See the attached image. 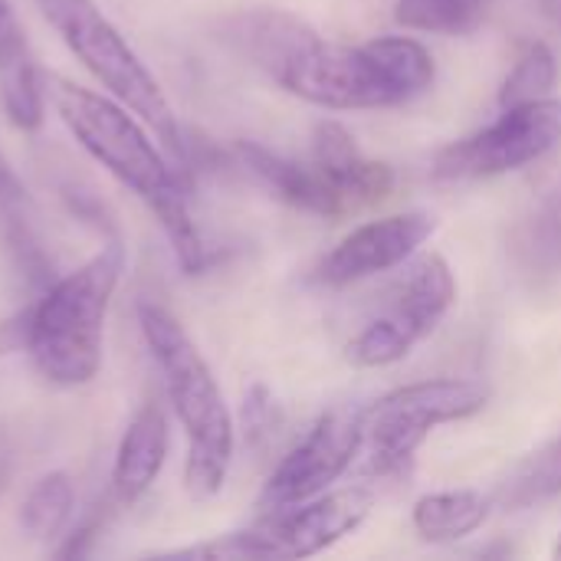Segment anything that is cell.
<instances>
[{
  "label": "cell",
  "instance_id": "cb8c5ba5",
  "mask_svg": "<svg viewBox=\"0 0 561 561\" xmlns=\"http://www.w3.org/2000/svg\"><path fill=\"white\" fill-rule=\"evenodd\" d=\"M533 250L536 260H561V191L556 201H549L539 214V220L533 224V237L526 243Z\"/></svg>",
  "mask_w": 561,
  "mask_h": 561
},
{
  "label": "cell",
  "instance_id": "603a6c76",
  "mask_svg": "<svg viewBox=\"0 0 561 561\" xmlns=\"http://www.w3.org/2000/svg\"><path fill=\"white\" fill-rule=\"evenodd\" d=\"M276 427H279V408H276L270 388L253 385L247 391V398H243V434H247V444L256 447V444L270 440Z\"/></svg>",
  "mask_w": 561,
  "mask_h": 561
},
{
  "label": "cell",
  "instance_id": "2e32d148",
  "mask_svg": "<svg viewBox=\"0 0 561 561\" xmlns=\"http://www.w3.org/2000/svg\"><path fill=\"white\" fill-rule=\"evenodd\" d=\"M312 161L358 204V210L381 204L394 191V171L368 158L339 122H319L312 131Z\"/></svg>",
  "mask_w": 561,
  "mask_h": 561
},
{
  "label": "cell",
  "instance_id": "7402d4cb",
  "mask_svg": "<svg viewBox=\"0 0 561 561\" xmlns=\"http://www.w3.org/2000/svg\"><path fill=\"white\" fill-rule=\"evenodd\" d=\"M561 493V437L552 440L549 447H542L539 454H533L500 490V503L523 510L533 506L539 500H549Z\"/></svg>",
  "mask_w": 561,
  "mask_h": 561
},
{
  "label": "cell",
  "instance_id": "7a4b0ae2",
  "mask_svg": "<svg viewBox=\"0 0 561 561\" xmlns=\"http://www.w3.org/2000/svg\"><path fill=\"white\" fill-rule=\"evenodd\" d=\"M437 66L424 43L411 36H378L358 46L316 36L306 43L273 82L289 95L332 108H394L434 85Z\"/></svg>",
  "mask_w": 561,
  "mask_h": 561
},
{
  "label": "cell",
  "instance_id": "ba28073f",
  "mask_svg": "<svg viewBox=\"0 0 561 561\" xmlns=\"http://www.w3.org/2000/svg\"><path fill=\"white\" fill-rule=\"evenodd\" d=\"M457 302V279L440 253L408 260L404 276L388 293V302L345 345L355 368H388L404 362L424 339L437 332Z\"/></svg>",
  "mask_w": 561,
  "mask_h": 561
},
{
  "label": "cell",
  "instance_id": "d6986e66",
  "mask_svg": "<svg viewBox=\"0 0 561 561\" xmlns=\"http://www.w3.org/2000/svg\"><path fill=\"white\" fill-rule=\"evenodd\" d=\"M72 506H76V490H72L69 473L62 470L46 473L33 483V490L23 500L20 526L26 529L30 539H39V542L56 539L72 519Z\"/></svg>",
  "mask_w": 561,
  "mask_h": 561
},
{
  "label": "cell",
  "instance_id": "5b68a950",
  "mask_svg": "<svg viewBox=\"0 0 561 561\" xmlns=\"http://www.w3.org/2000/svg\"><path fill=\"white\" fill-rule=\"evenodd\" d=\"M36 7L69 46V53L95 76V82H102L112 99L131 108L154 131L171 161L184 171L187 141L178 115L128 36H122V30L92 0H36Z\"/></svg>",
  "mask_w": 561,
  "mask_h": 561
},
{
  "label": "cell",
  "instance_id": "7c38bea8",
  "mask_svg": "<svg viewBox=\"0 0 561 561\" xmlns=\"http://www.w3.org/2000/svg\"><path fill=\"white\" fill-rule=\"evenodd\" d=\"M237 158L266 191H273L283 204L296 210H306L316 217H345L358 210V204L316 161L302 164L256 141H237Z\"/></svg>",
  "mask_w": 561,
  "mask_h": 561
},
{
  "label": "cell",
  "instance_id": "9c48e42d",
  "mask_svg": "<svg viewBox=\"0 0 561 561\" xmlns=\"http://www.w3.org/2000/svg\"><path fill=\"white\" fill-rule=\"evenodd\" d=\"M561 145V99H542V102H526L503 108V115L447 145L437 158L431 174L437 181H486L500 178L510 171H519Z\"/></svg>",
  "mask_w": 561,
  "mask_h": 561
},
{
  "label": "cell",
  "instance_id": "ffe728a7",
  "mask_svg": "<svg viewBox=\"0 0 561 561\" xmlns=\"http://www.w3.org/2000/svg\"><path fill=\"white\" fill-rule=\"evenodd\" d=\"M486 7L490 0H398L394 20L417 33L463 36L483 23Z\"/></svg>",
  "mask_w": 561,
  "mask_h": 561
},
{
  "label": "cell",
  "instance_id": "3957f363",
  "mask_svg": "<svg viewBox=\"0 0 561 561\" xmlns=\"http://www.w3.org/2000/svg\"><path fill=\"white\" fill-rule=\"evenodd\" d=\"M125 273V247L108 240L82 266L56 276L26 306V355L53 388H82L102 368L105 316Z\"/></svg>",
  "mask_w": 561,
  "mask_h": 561
},
{
  "label": "cell",
  "instance_id": "6da1fadb",
  "mask_svg": "<svg viewBox=\"0 0 561 561\" xmlns=\"http://www.w3.org/2000/svg\"><path fill=\"white\" fill-rule=\"evenodd\" d=\"M49 95L76 145L158 217L181 270L201 273L207 266V250L187 207L184 171L161 145H154V131L118 99L99 95L69 79L56 76Z\"/></svg>",
  "mask_w": 561,
  "mask_h": 561
},
{
  "label": "cell",
  "instance_id": "8992f818",
  "mask_svg": "<svg viewBox=\"0 0 561 561\" xmlns=\"http://www.w3.org/2000/svg\"><path fill=\"white\" fill-rule=\"evenodd\" d=\"M375 496L365 486L322 493L309 503L266 510L260 523L214 542L181 549L184 559H309L348 539L371 516Z\"/></svg>",
  "mask_w": 561,
  "mask_h": 561
},
{
  "label": "cell",
  "instance_id": "52a82bcc",
  "mask_svg": "<svg viewBox=\"0 0 561 561\" xmlns=\"http://www.w3.org/2000/svg\"><path fill=\"white\" fill-rule=\"evenodd\" d=\"M486 404L490 388L470 378H434L388 391L365 408L368 470L378 477L404 470L437 427L477 417Z\"/></svg>",
  "mask_w": 561,
  "mask_h": 561
},
{
  "label": "cell",
  "instance_id": "ac0fdd59",
  "mask_svg": "<svg viewBox=\"0 0 561 561\" xmlns=\"http://www.w3.org/2000/svg\"><path fill=\"white\" fill-rule=\"evenodd\" d=\"M490 519V496L477 490H444V493H427L414 503L411 510V526L414 533L431 542V546H450Z\"/></svg>",
  "mask_w": 561,
  "mask_h": 561
},
{
  "label": "cell",
  "instance_id": "9a60e30c",
  "mask_svg": "<svg viewBox=\"0 0 561 561\" xmlns=\"http://www.w3.org/2000/svg\"><path fill=\"white\" fill-rule=\"evenodd\" d=\"M220 33L240 56H247L270 79H276L279 69L306 43H312L319 36L306 20H299L286 10H243V13L224 20Z\"/></svg>",
  "mask_w": 561,
  "mask_h": 561
},
{
  "label": "cell",
  "instance_id": "5bb4252c",
  "mask_svg": "<svg viewBox=\"0 0 561 561\" xmlns=\"http://www.w3.org/2000/svg\"><path fill=\"white\" fill-rule=\"evenodd\" d=\"M171 447L168 414L158 401H145L128 421L112 467V496L118 506L138 503L164 470Z\"/></svg>",
  "mask_w": 561,
  "mask_h": 561
},
{
  "label": "cell",
  "instance_id": "277c9868",
  "mask_svg": "<svg viewBox=\"0 0 561 561\" xmlns=\"http://www.w3.org/2000/svg\"><path fill=\"white\" fill-rule=\"evenodd\" d=\"M138 325L187 437L184 486L194 500H210L224 490L233 463V417L224 391L187 329L164 306L141 302Z\"/></svg>",
  "mask_w": 561,
  "mask_h": 561
},
{
  "label": "cell",
  "instance_id": "d4e9b609",
  "mask_svg": "<svg viewBox=\"0 0 561 561\" xmlns=\"http://www.w3.org/2000/svg\"><path fill=\"white\" fill-rule=\"evenodd\" d=\"M26 352V306L0 322V355Z\"/></svg>",
  "mask_w": 561,
  "mask_h": 561
},
{
  "label": "cell",
  "instance_id": "4fadbf2b",
  "mask_svg": "<svg viewBox=\"0 0 561 561\" xmlns=\"http://www.w3.org/2000/svg\"><path fill=\"white\" fill-rule=\"evenodd\" d=\"M0 108L20 131H36L46 118L43 72L10 0H0Z\"/></svg>",
  "mask_w": 561,
  "mask_h": 561
},
{
  "label": "cell",
  "instance_id": "8fae6325",
  "mask_svg": "<svg viewBox=\"0 0 561 561\" xmlns=\"http://www.w3.org/2000/svg\"><path fill=\"white\" fill-rule=\"evenodd\" d=\"M434 230L437 220L427 210H404V214L368 220L319 260L312 279L329 289H345L378 273L398 270L421 253V247L434 237Z\"/></svg>",
  "mask_w": 561,
  "mask_h": 561
},
{
  "label": "cell",
  "instance_id": "4316f807",
  "mask_svg": "<svg viewBox=\"0 0 561 561\" xmlns=\"http://www.w3.org/2000/svg\"><path fill=\"white\" fill-rule=\"evenodd\" d=\"M556 559H561V533H559V542H556V552H552Z\"/></svg>",
  "mask_w": 561,
  "mask_h": 561
},
{
  "label": "cell",
  "instance_id": "44dd1931",
  "mask_svg": "<svg viewBox=\"0 0 561 561\" xmlns=\"http://www.w3.org/2000/svg\"><path fill=\"white\" fill-rule=\"evenodd\" d=\"M559 85V59L549 43H526L503 79L500 89V105H526V102H542L552 99V89Z\"/></svg>",
  "mask_w": 561,
  "mask_h": 561
},
{
  "label": "cell",
  "instance_id": "30bf717a",
  "mask_svg": "<svg viewBox=\"0 0 561 561\" xmlns=\"http://www.w3.org/2000/svg\"><path fill=\"white\" fill-rule=\"evenodd\" d=\"M365 444V408H332L270 473L260 506L286 510L329 493Z\"/></svg>",
  "mask_w": 561,
  "mask_h": 561
},
{
  "label": "cell",
  "instance_id": "484cf974",
  "mask_svg": "<svg viewBox=\"0 0 561 561\" xmlns=\"http://www.w3.org/2000/svg\"><path fill=\"white\" fill-rule=\"evenodd\" d=\"M539 3H542V10L561 26V0H539Z\"/></svg>",
  "mask_w": 561,
  "mask_h": 561
},
{
  "label": "cell",
  "instance_id": "e0dca14e",
  "mask_svg": "<svg viewBox=\"0 0 561 561\" xmlns=\"http://www.w3.org/2000/svg\"><path fill=\"white\" fill-rule=\"evenodd\" d=\"M0 237L20 270V276L33 289H46L53 276V260L43 250V240L36 233V210L33 201L10 168V161L0 154Z\"/></svg>",
  "mask_w": 561,
  "mask_h": 561
}]
</instances>
